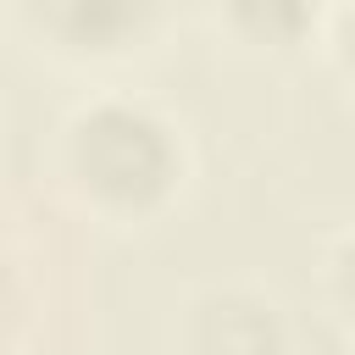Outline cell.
<instances>
[{
  "label": "cell",
  "mask_w": 355,
  "mask_h": 355,
  "mask_svg": "<svg viewBox=\"0 0 355 355\" xmlns=\"http://www.w3.org/2000/svg\"><path fill=\"white\" fill-rule=\"evenodd\" d=\"M194 0H0L11 39L44 67L78 78H111L155 61Z\"/></svg>",
  "instance_id": "cell-2"
},
{
  "label": "cell",
  "mask_w": 355,
  "mask_h": 355,
  "mask_svg": "<svg viewBox=\"0 0 355 355\" xmlns=\"http://www.w3.org/2000/svg\"><path fill=\"white\" fill-rule=\"evenodd\" d=\"M205 6L222 44L250 61L322 55L344 83L349 67V0H194Z\"/></svg>",
  "instance_id": "cell-3"
},
{
  "label": "cell",
  "mask_w": 355,
  "mask_h": 355,
  "mask_svg": "<svg viewBox=\"0 0 355 355\" xmlns=\"http://www.w3.org/2000/svg\"><path fill=\"white\" fill-rule=\"evenodd\" d=\"M178 355H288L283 305L250 283H205L183 300Z\"/></svg>",
  "instance_id": "cell-4"
},
{
  "label": "cell",
  "mask_w": 355,
  "mask_h": 355,
  "mask_svg": "<svg viewBox=\"0 0 355 355\" xmlns=\"http://www.w3.org/2000/svg\"><path fill=\"white\" fill-rule=\"evenodd\" d=\"M194 166L189 122L128 83L78 94L50 133V178L61 200L111 233L161 227L189 200Z\"/></svg>",
  "instance_id": "cell-1"
}]
</instances>
